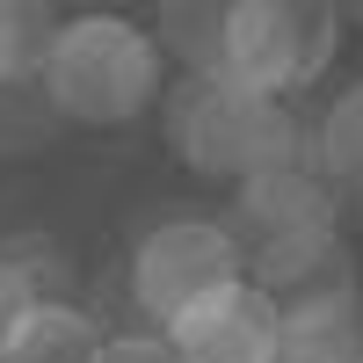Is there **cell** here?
Wrapping results in <instances>:
<instances>
[{"label": "cell", "mask_w": 363, "mask_h": 363, "mask_svg": "<svg viewBox=\"0 0 363 363\" xmlns=\"http://www.w3.org/2000/svg\"><path fill=\"white\" fill-rule=\"evenodd\" d=\"M37 87L51 95L58 124H87V131H124L167 95V51L145 22L87 8L58 22V44L44 58Z\"/></svg>", "instance_id": "obj_1"}, {"label": "cell", "mask_w": 363, "mask_h": 363, "mask_svg": "<svg viewBox=\"0 0 363 363\" xmlns=\"http://www.w3.org/2000/svg\"><path fill=\"white\" fill-rule=\"evenodd\" d=\"M167 145L189 174L225 182V189H247L262 174L306 167V124H298V109L262 95V87H240L233 73L182 80L167 95Z\"/></svg>", "instance_id": "obj_2"}, {"label": "cell", "mask_w": 363, "mask_h": 363, "mask_svg": "<svg viewBox=\"0 0 363 363\" xmlns=\"http://www.w3.org/2000/svg\"><path fill=\"white\" fill-rule=\"evenodd\" d=\"M225 284H247V247L225 218L211 211H160L153 225L131 240V306L145 313V327H167L218 298Z\"/></svg>", "instance_id": "obj_3"}, {"label": "cell", "mask_w": 363, "mask_h": 363, "mask_svg": "<svg viewBox=\"0 0 363 363\" xmlns=\"http://www.w3.org/2000/svg\"><path fill=\"white\" fill-rule=\"evenodd\" d=\"M342 51V15L320 0H233V58L225 73L262 95H306Z\"/></svg>", "instance_id": "obj_4"}, {"label": "cell", "mask_w": 363, "mask_h": 363, "mask_svg": "<svg viewBox=\"0 0 363 363\" xmlns=\"http://www.w3.org/2000/svg\"><path fill=\"white\" fill-rule=\"evenodd\" d=\"M225 225L240 233L247 269H255V262H269V255L335 240V233H342V189L306 160V167H284V174H262V182H247V189H233Z\"/></svg>", "instance_id": "obj_5"}, {"label": "cell", "mask_w": 363, "mask_h": 363, "mask_svg": "<svg viewBox=\"0 0 363 363\" xmlns=\"http://www.w3.org/2000/svg\"><path fill=\"white\" fill-rule=\"evenodd\" d=\"M167 342H174L182 363H277V349H284V306L247 277V284H225L218 298L189 306L167 327Z\"/></svg>", "instance_id": "obj_6"}, {"label": "cell", "mask_w": 363, "mask_h": 363, "mask_svg": "<svg viewBox=\"0 0 363 363\" xmlns=\"http://www.w3.org/2000/svg\"><path fill=\"white\" fill-rule=\"evenodd\" d=\"M247 277L277 298L284 313L298 306H327V298H363V269H356V247L335 233V240H313V247H291V255H269L255 262Z\"/></svg>", "instance_id": "obj_7"}, {"label": "cell", "mask_w": 363, "mask_h": 363, "mask_svg": "<svg viewBox=\"0 0 363 363\" xmlns=\"http://www.w3.org/2000/svg\"><path fill=\"white\" fill-rule=\"evenodd\" d=\"M102 356H109L102 320L87 306H73V298H44V306L22 320V335L8 342L0 363H102Z\"/></svg>", "instance_id": "obj_8"}, {"label": "cell", "mask_w": 363, "mask_h": 363, "mask_svg": "<svg viewBox=\"0 0 363 363\" xmlns=\"http://www.w3.org/2000/svg\"><path fill=\"white\" fill-rule=\"evenodd\" d=\"M153 37L189 80H211V73H225V58H233V8L225 0H167Z\"/></svg>", "instance_id": "obj_9"}, {"label": "cell", "mask_w": 363, "mask_h": 363, "mask_svg": "<svg viewBox=\"0 0 363 363\" xmlns=\"http://www.w3.org/2000/svg\"><path fill=\"white\" fill-rule=\"evenodd\" d=\"M277 363H363V298H327V306L284 313Z\"/></svg>", "instance_id": "obj_10"}, {"label": "cell", "mask_w": 363, "mask_h": 363, "mask_svg": "<svg viewBox=\"0 0 363 363\" xmlns=\"http://www.w3.org/2000/svg\"><path fill=\"white\" fill-rule=\"evenodd\" d=\"M313 167L342 196H363V80H349L313 124Z\"/></svg>", "instance_id": "obj_11"}, {"label": "cell", "mask_w": 363, "mask_h": 363, "mask_svg": "<svg viewBox=\"0 0 363 363\" xmlns=\"http://www.w3.org/2000/svg\"><path fill=\"white\" fill-rule=\"evenodd\" d=\"M58 22L66 15H51V8H15V0H0V87L44 73V58L58 44Z\"/></svg>", "instance_id": "obj_12"}, {"label": "cell", "mask_w": 363, "mask_h": 363, "mask_svg": "<svg viewBox=\"0 0 363 363\" xmlns=\"http://www.w3.org/2000/svg\"><path fill=\"white\" fill-rule=\"evenodd\" d=\"M44 306V291H37V277H29V269L0 247V356H8V342L22 335V320Z\"/></svg>", "instance_id": "obj_13"}]
</instances>
